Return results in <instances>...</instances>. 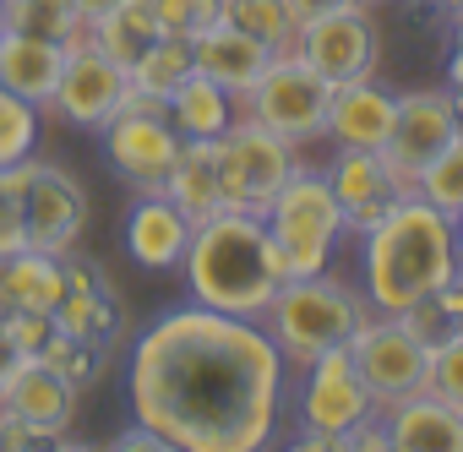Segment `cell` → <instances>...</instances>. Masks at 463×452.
<instances>
[{"instance_id":"obj_1","label":"cell","mask_w":463,"mask_h":452,"mask_svg":"<svg viewBox=\"0 0 463 452\" xmlns=\"http://www.w3.org/2000/svg\"><path fill=\"white\" fill-rule=\"evenodd\" d=\"M289 376L262 322L180 306L137 333L126 392L137 425L164 447L262 452L284 425Z\"/></svg>"},{"instance_id":"obj_2","label":"cell","mask_w":463,"mask_h":452,"mask_svg":"<svg viewBox=\"0 0 463 452\" xmlns=\"http://www.w3.org/2000/svg\"><path fill=\"white\" fill-rule=\"evenodd\" d=\"M463 273L458 223L425 196L403 191L371 235H360V295L376 316H409Z\"/></svg>"},{"instance_id":"obj_3","label":"cell","mask_w":463,"mask_h":452,"mask_svg":"<svg viewBox=\"0 0 463 452\" xmlns=\"http://www.w3.org/2000/svg\"><path fill=\"white\" fill-rule=\"evenodd\" d=\"M180 273H185L191 306H207V311H223V316H251V322H262L279 284L289 278L284 251L268 235V218L235 212V207L202 218L191 230Z\"/></svg>"},{"instance_id":"obj_4","label":"cell","mask_w":463,"mask_h":452,"mask_svg":"<svg viewBox=\"0 0 463 452\" xmlns=\"http://www.w3.org/2000/svg\"><path fill=\"white\" fill-rule=\"evenodd\" d=\"M365 316H371V306H365L360 289H349L333 273H306V278H284L279 284L273 306L262 311V327L279 344L284 365L289 371H306L317 354L349 344Z\"/></svg>"},{"instance_id":"obj_5","label":"cell","mask_w":463,"mask_h":452,"mask_svg":"<svg viewBox=\"0 0 463 452\" xmlns=\"http://www.w3.org/2000/svg\"><path fill=\"white\" fill-rule=\"evenodd\" d=\"M268 235L284 251L289 278H306V273H327L333 268V257L344 246V202L333 196V185H327L322 169L300 164L289 174V185L268 207Z\"/></svg>"},{"instance_id":"obj_6","label":"cell","mask_w":463,"mask_h":452,"mask_svg":"<svg viewBox=\"0 0 463 452\" xmlns=\"http://www.w3.org/2000/svg\"><path fill=\"white\" fill-rule=\"evenodd\" d=\"M213 164H218V185H223V207L235 212H257L268 218L273 196L289 185V174L300 169V142L235 115L223 137H213Z\"/></svg>"},{"instance_id":"obj_7","label":"cell","mask_w":463,"mask_h":452,"mask_svg":"<svg viewBox=\"0 0 463 452\" xmlns=\"http://www.w3.org/2000/svg\"><path fill=\"white\" fill-rule=\"evenodd\" d=\"M6 185L17 196V218H23V246L50 251V257H71L82 230H88V191L61 169L44 164L39 153L6 169Z\"/></svg>"},{"instance_id":"obj_8","label":"cell","mask_w":463,"mask_h":452,"mask_svg":"<svg viewBox=\"0 0 463 452\" xmlns=\"http://www.w3.org/2000/svg\"><path fill=\"white\" fill-rule=\"evenodd\" d=\"M354 371L365 381V392L376 398V414H387L392 403L425 392V371H430V338H420L403 316H365L349 338Z\"/></svg>"},{"instance_id":"obj_9","label":"cell","mask_w":463,"mask_h":452,"mask_svg":"<svg viewBox=\"0 0 463 452\" xmlns=\"http://www.w3.org/2000/svg\"><path fill=\"white\" fill-rule=\"evenodd\" d=\"M327 99H333V88L289 50V55H273L268 71L241 93V115L306 147L327 126Z\"/></svg>"},{"instance_id":"obj_10","label":"cell","mask_w":463,"mask_h":452,"mask_svg":"<svg viewBox=\"0 0 463 452\" xmlns=\"http://www.w3.org/2000/svg\"><path fill=\"white\" fill-rule=\"evenodd\" d=\"M289 403H295L300 430H322V436H333V447H344V436L376 414V398L365 392L349 344H338V349L317 354L306 371H295L289 376Z\"/></svg>"},{"instance_id":"obj_11","label":"cell","mask_w":463,"mask_h":452,"mask_svg":"<svg viewBox=\"0 0 463 452\" xmlns=\"http://www.w3.org/2000/svg\"><path fill=\"white\" fill-rule=\"evenodd\" d=\"M295 55H300L327 88H344V82H365V77H376L382 33H376V23H371V6H344V12H327V17L300 23Z\"/></svg>"},{"instance_id":"obj_12","label":"cell","mask_w":463,"mask_h":452,"mask_svg":"<svg viewBox=\"0 0 463 452\" xmlns=\"http://www.w3.org/2000/svg\"><path fill=\"white\" fill-rule=\"evenodd\" d=\"M458 137V104L452 88H409L398 93V115H392V137L382 147V164L392 174L398 191H414L420 169Z\"/></svg>"},{"instance_id":"obj_13","label":"cell","mask_w":463,"mask_h":452,"mask_svg":"<svg viewBox=\"0 0 463 452\" xmlns=\"http://www.w3.org/2000/svg\"><path fill=\"white\" fill-rule=\"evenodd\" d=\"M99 147H104V164L137 191H164L169 169H175V153H180V131L169 126V115H142V109H120L99 126Z\"/></svg>"},{"instance_id":"obj_14","label":"cell","mask_w":463,"mask_h":452,"mask_svg":"<svg viewBox=\"0 0 463 452\" xmlns=\"http://www.w3.org/2000/svg\"><path fill=\"white\" fill-rule=\"evenodd\" d=\"M120 104H126V66L109 61L99 44L66 50V71L55 82L50 109L61 120H71L77 131H99L109 115H120Z\"/></svg>"},{"instance_id":"obj_15","label":"cell","mask_w":463,"mask_h":452,"mask_svg":"<svg viewBox=\"0 0 463 452\" xmlns=\"http://www.w3.org/2000/svg\"><path fill=\"white\" fill-rule=\"evenodd\" d=\"M77 398H82V387L66 371H55L50 360H39V354H23L17 371L6 376V387H0V403H6L17 419H28L44 441H55V436L71 430Z\"/></svg>"},{"instance_id":"obj_16","label":"cell","mask_w":463,"mask_h":452,"mask_svg":"<svg viewBox=\"0 0 463 452\" xmlns=\"http://www.w3.org/2000/svg\"><path fill=\"white\" fill-rule=\"evenodd\" d=\"M392 115H398V93L382 88L376 77L365 82H344L327 99V126L322 137L333 147H360V153H382L392 137Z\"/></svg>"},{"instance_id":"obj_17","label":"cell","mask_w":463,"mask_h":452,"mask_svg":"<svg viewBox=\"0 0 463 452\" xmlns=\"http://www.w3.org/2000/svg\"><path fill=\"white\" fill-rule=\"evenodd\" d=\"M191 230H196V223H191L164 191H147V196H137L131 212H126V251H131V262L147 268V273H175V268L185 262Z\"/></svg>"},{"instance_id":"obj_18","label":"cell","mask_w":463,"mask_h":452,"mask_svg":"<svg viewBox=\"0 0 463 452\" xmlns=\"http://www.w3.org/2000/svg\"><path fill=\"white\" fill-rule=\"evenodd\" d=\"M55 333L77 344H120V300L109 278L77 257H66V295L55 306Z\"/></svg>"},{"instance_id":"obj_19","label":"cell","mask_w":463,"mask_h":452,"mask_svg":"<svg viewBox=\"0 0 463 452\" xmlns=\"http://www.w3.org/2000/svg\"><path fill=\"white\" fill-rule=\"evenodd\" d=\"M191 61H196V71H202V77L223 82L229 93L241 99V93L268 71L273 50H268L262 39H251L246 28H235L229 17H218V23H207V28L191 39Z\"/></svg>"},{"instance_id":"obj_20","label":"cell","mask_w":463,"mask_h":452,"mask_svg":"<svg viewBox=\"0 0 463 452\" xmlns=\"http://www.w3.org/2000/svg\"><path fill=\"white\" fill-rule=\"evenodd\" d=\"M61 71H66V44H61V39L17 33V28L0 33V88H12L17 99L50 109Z\"/></svg>"},{"instance_id":"obj_21","label":"cell","mask_w":463,"mask_h":452,"mask_svg":"<svg viewBox=\"0 0 463 452\" xmlns=\"http://www.w3.org/2000/svg\"><path fill=\"white\" fill-rule=\"evenodd\" d=\"M382 425L392 436V452H463V409L436 392H414L392 403Z\"/></svg>"},{"instance_id":"obj_22","label":"cell","mask_w":463,"mask_h":452,"mask_svg":"<svg viewBox=\"0 0 463 452\" xmlns=\"http://www.w3.org/2000/svg\"><path fill=\"white\" fill-rule=\"evenodd\" d=\"M66 295V257L17 246L0 257V316L12 311H33V316H55Z\"/></svg>"},{"instance_id":"obj_23","label":"cell","mask_w":463,"mask_h":452,"mask_svg":"<svg viewBox=\"0 0 463 452\" xmlns=\"http://www.w3.org/2000/svg\"><path fill=\"white\" fill-rule=\"evenodd\" d=\"M235 115H241V99L229 93L223 82L202 77V71H191V77L169 93V126H175L185 142H213V137H223Z\"/></svg>"},{"instance_id":"obj_24","label":"cell","mask_w":463,"mask_h":452,"mask_svg":"<svg viewBox=\"0 0 463 452\" xmlns=\"http://www.w3.org/2000/svg\"><path fill=\"white\" fill-rule=\"evenodd\" d=\"M164 196H169L191 223L223 212V185H218L213 142H185V137H180V153H175V169H169V180H164Z\"/></svg>"},{"instance_id":"obj_25","label":"cell","mask_w":463,"mask_h":452,"mask_svg":"<svg viewBox=\"0 0 463 452\" xmlns=\"http://www.w3.org/2000/svg\"><path fill=\"white\" fill-rule=\"evenodd\" d=\"M196 71V61H191V39H175V33H164V39H153L131 66H126V88H137V93H153V99H169L185 77Z\"/></svg>"},{"instance_id":"obj_26","label":"cell","mask_w":463,"mask_h":452,"mask_svg":"<svg viewBox=\"0 0 463 452\" xmlns=\"http://www.w3.org/2000/svg\"><path fill=\"white\" fill-rule=\"evenodd\" d=\"M322 174H327V185H333V196H338L344 207H354V202H371V196H403V191L392 185V174H387L382 153L333 147V164H327Z\"/></svg>"},{"instance_id":"obj_27","label":"cell","mask_w":463,"mask_h":452,"mask_svg":"<svg viewBox=\"0 0 463 452\" xmlns=\"http://www.w3.org/2000/svg\"><path fill=\"white\" fill-rule=\"evenodd\" d=\"M218 12L235 28H246L251 39H262L273 55H289L295 39H300V23L289 12V0H218Z\"/></svg>"},{"instance_id":"obj_28","label":"cell","mask_w":463,"mask_h":452,"mask_svg":"<svg viewBox=\"0 0 463 452\" xmlns=\"http://www.w3.org/2000/svg\"><path fill=\"white\" fill-rule=\"evenodd\" d=\"M153 39H164V33H158V17L142 12V6H131V0H120L115 12H104V17L93 23V44H99L109 61H120V66H131Z\"/></svg>"},{"instance_id":"obj_29","label":"cell","mask_w":463,"mask_h":452,"mask_svg":"<svg viewBox=\"0 0 463 452\" xmlns=\"http://www.w3.org/2000/svg\"><path fill=\"white\" fill-rule=\"evenodd\" d=\"M39 120H44L39 104L17 99L12 88H0V169H12V164L39 153Z\"/></svg>"},{"instance_id":"obj_30","label":"cell","mask_w":463,"mask_h":452,"mask_svg":"<svg viewBox=\"0 0 463 452\" xmlns=\"http://www.w3.org/2000/svg\"><path fill=\"white\" fill-rule=\"evenodd\" d=\"M414 196H425L430 207H441V212H463V137H452L425 169H420V180H414Z\"/></svg>"},{"instance_id":"obj_31","label":"cell","mask_w":463,"mask_h":452,"mask_svg":"<svg viewBox=\"0 0 463 452\" xmlns=\"http://www.w3.org/2000/svg\"><path fill=\"white\" fill-rule=\"evenodd\" d=\"M6 6V28L17 33H44V39H71L82 28L77 17V0H0Z\"/></svg>"},{"instance_id":"obj_32","label":"cell","mask_w":463,"mask_h":452,"mask_svg":"<svg viewBox=\"0 0 463 452\" xmlns=\"http://www.w3.org/2000/svg\"><path fill=\"white\" fill-rule=\"evenodd\" d=\"M425 392L447 398L463 409V327H447L430 344V371H425Z\"/></svg>"},{"instance_id":"obj_33","label":"cell","mask_w":463,"mask_h":452,"mask_svg":"<svg viewBox=\"0 0 463 452\" xmlns=\"http://www.w3.org/2000/svg\"><path fill=\"white\" fill-rule=\"evenodd\" d=\"M158 17V33H175V39H196L207 23H218V0H158L153 6Z\"/></svg>"},{"instance_id":"obj_34","label":"cell","mask_w":463,"mask_h":452,"mask_svg":"<svg viewBox=\"0 0 463 452\" xmlns=\"http://www.w3.org/2000/svg\"><path fill=\"white\" fill-rule=\"evenodd\" d=\"M0 322H6V333H12V344L23 354H39L50 344V333H55V316H33V311H12V316H0Z\"/></svg>"},{"instance_id":"obj_35","label":"cell","mask_w":463,"mask_h":452,"mask_svg":"<svg viewBox=\"0 0 463 452\" xmlns=\"http://www.w3.org/2000/svg\"><path fill=\"white\" fill-rule=\"evenodd\" d=\"M398 196H371V202H354V207H344V235H371L376 230V223L387 218V207H392Z\"/></svg>"},{"instance_id":"obj_36","label":"cell","mask_w":463,"mask_h":452,"mask_svg":"<svg viewBox=\"0 0 463 452\" xmlns=\"http://www.w3.org/2000/svg\"><path fill=\"white\" fill-rule=\"evenodd\" d=\"M23 246V218H17V196L6 185V169H0V257Z\"/></svg>"},{"instance_id":"obj_37","label":"cell","mask_w":463,"mask_h":452,"mask_svg":"<svg viewBox=\"0 0 463 452\" xmlns=\"http://www.w3.org/2000/svg\"><path fill=\"white\" fill-rule=\"evenodd\" d=\"M344 6H365V0H289L295 23H311V17H327V12H344Z\"/></svg>"},{"instance_id":"obj_38","label":"cell","mask_w":463,"mask_h":452,"mask_svg":"<svg viewBox=\"0 0 463 452\" xmlns=\"http://www.w3.org/2000/svg\"><path fill=\"white\" fill-rule=\"evenodd\" d=\"M131 447H137V452H158L164 441H158L153 430H142V425H131L126 436H115V452H131Z\"/></svg>"},{"instance_id":"obj_39","label":"cell","mask_w":463,"mask_h":452,"mask_svg":"<svg viewBox=\"0 0 463 452\" xmlns=\"http://www.w3.org/2000/svg\"><path fill=\"white\" fill-rule=\"evenodd\" d=\"M17 360H23V349L12 344V333H6V322H0V387H6V376L17 371Z\"/></svg>"},{"instance_id":"obj_40","label":"cell","mask_w":463,"mask_h":452,"mask_svg":"<svg viewBox=\"0 0 463 452\" xmlns=\"http://www.w3.org/2000/svg\"><path fill=\"white\" fill-rule=\"evenodd\" d=\"M115 6H120V0H77V17H82V23H99V17L115 12Z\"/></svg>"},{"instance_id":"obj_41","label":"cell","mask_w":463,"mask_h":452,"mask_svg":"<svg viewBox=\"0 0 463 452\" xmlns=\"http://www.w3.org/2000/svg\"><path fill=\"white\" fill-rule=\"evenodd\" d=\"M447 88H463V39H458L452 61H447Z\"/></svg>"},{"instance_id":"obj_42","label":"cell","mask_w":463,"mask_h":452,"mask_svg":"<svg viewBox=\"0 0 463 452\" xmlns=\"http://www.w3.org/2000/svg\"><path fill=\"white\" fill-rule=\"evenodd\" d=\"M414 6H430V12H441V17H452L463 0H414Z\"/></svg>"},{"instance_id":"obj_43","label":"cell","mask_w":463,"mask_h":452,"mask_svg":"<svg viewBox=\"0 0 463 452\" xmlns=\"http://www.w3.org/2000/svg\"><path fill=\"white\" fill-rule=\"evenodd\" d=\"M452 39H463V6L452 12Z\"/></svg>"},{"instance_id":"obj_44","label":"cell","mask_w":463,"mask_h":452,"mask_svg":"<svg viewBox=\"0 0 463 452\" xmlns=\"http://www.w3.org/2000/svg\"><path fill=\"white\" fill-rule=\"evenodd\" d=\"M452 223H458V262H463V212H458Z\"/></svg>"},{"instance_id":"obj_45","label":"cell","mask_w":463,"mask_h":452,"mask_svg":"<svg viewBox=\"0 0 463 452\" xmlns=\"http://www.w3.org/2000/svg\"><path fill=\"white\" fill-rule=\"evenodd\" d=\"M458 137H463V104H458Z\"/></svg>"},{"instance_id":"obj_46","label":"cell","mask_w":463,"mask_h":452,"mask_svg":"<svg viewBox=\"0 0 463 452\" xmlns=\"http://www.w3.org/2000/svg\"><path fill=\"white\" fill-rule=\"evenodd\" d=\"M0 33H6V6H0Z\"/></svg>"},{"instance_id":"obj_47","label":"cell","mask_w":463,"mask_h":452,"mask_svg":"<svg viewBox=\"0 0 463 452\" xmlns=\"http://www.w3.org/2000/svg\"><path fill=\"white\" fill-rule=\"evenodd\" d=\"M365 6H382V0H365Z\"/></svg>"}]
</instances>
